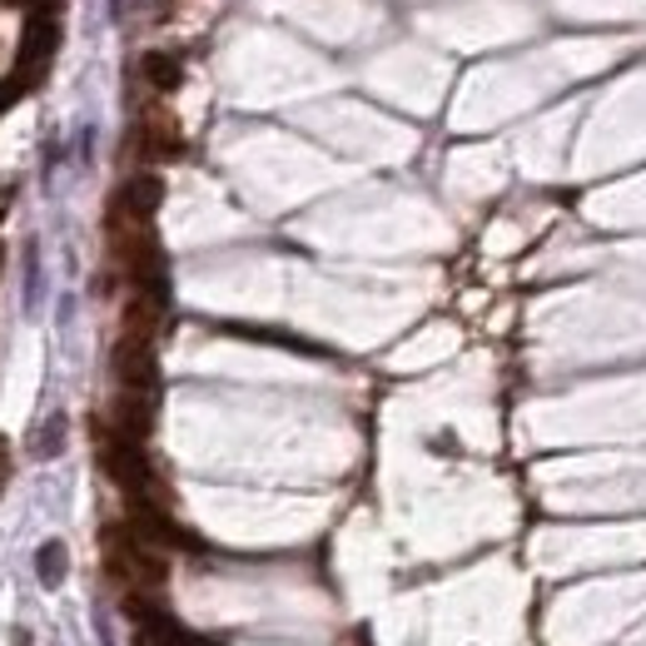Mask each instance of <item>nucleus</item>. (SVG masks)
<instances>
[{
	"mask_svg": "<svg viewBox=\"0 0 646 646\" xmlns=\"http://www.w3.org/2000/svg\"><path fill=\"white\" fill-rule=\"evenodd\" d=\"M105 567L135 592L165 587V557L135 528H105Z\"/></svg>",
	"mask_w": 646,
	"mask_h": 646,
	"instance_id": "nucleus-1",
	"label": "nucleus"
},
{
	"mask_svg": "<svg viewBox=\"0 0 646 646\" xmlns=\"http://www.w3.org/2000/svg\"><path fill=\"white\" fill-rule=\"evenodd\" d=\"M100 468H105L129 497H144L154 487V468L140 453V443H135V438H119L115 428L100 438Z\"/></svg>",
	"mask_w": 646,
	"mask_h": 646,
	"instance_id": "nucleus-2",
	"label": "nucleus"
},
{
	"mask_svg": "<svg viewBox=\"0 0 646 646\" xmlns=\"http://www.w3.org/2000/svg\"><path fill=\"white\" fill-rule=\"evenodd\" d=\"M55 46H60V25L50 21V11H30L21 50H15V75H25L30 85H40L46 80V71H50V60H55Z\"/></svg>",
	"mask_w": 646,
	"mask_h": 646,
	"instance_id": "nucleus-3",
	"label": "nucleus"
},
{
	"mask_svg": "<svg viewBox=\"0 0 646 646\" xmlns=\"http://www.w3.org/2000/svg\"><path fill=\"white\" fill-rule=\"evenodd\" d=\"M115 378L129 393H154V378H160V368H154V339L125 333L115 343Z\"/></svg>",
	"mask_w": 646,
	"mask_h": 646,
	"instance_id": "nucleus-4",
	"label": "nucleus"
},
{
	"mask_svg": "<svg viewBox=\"0 0 646 646\" xmlns=\"http://www.w3.org/2000/svg\"><path fill=\"white\" fill-rule=\"evenodd\" d=\"M129 528L140 532L144 542H154V547H194V537L179 528L165 507H154L150 497H129Z\"/></svg>",
	"mask_w": 646,
	"mask_h": 646,
	"instance_id": "nucleus-5",
	"label": "nucleus"
},
{
	"mask_svg": "<svg viewBox=\"0 0 646 646\" xmlns=\"http://www.w3.org/2000/svg\"><path fill=\"white\" fill-rule=\"evenodd\" d=\"M129 617H135V626H140V646H219V642H210V636L185 632L175 617L144 607V601H129Z\"/></svg>",
	"mask_w": 646,
	"mask_h": 646,
	"instance_id": "nucleus-6",
	"label": "nucleus"
},
{
	"mask_svg": "<svg viewBox=\"0 0 646 646\" xmlns=\"http://www.w3.org/2000/svg\"><path fill=\"white\" fill-rule=\"evenodd\" d=\"M150 423H154V393H129V388H119V398H115V433L144 443Z\"/></svg>",
	"mask_w": 646,
	"mask_h": 646,
	"instance_id": "nucleus-7",
	"label": "nucleus"
},
{
	"mask_svg": "<svg viewBox=\"0 0 646 646\" xmlns=\"http://www.w3.org/2000/svg\"><path fill=\"white\" fill-rule=\"evenodd\" d=\"M160 200H165V185H160L154 175H135V179L119 185V194H115L110 210H125V214H135V219H150V214L160 210Z\"/></svg>",
	"mask_w": 646,
	"mask_h": 646,
	"instance_id": "nucleus-8",
	"label": "nucleus"
},
{
	"mask_svg": "<svg viewBox=\"0 0 646 646\" xmlns=\"http://www.w3.org/2000/svg\"><path fill=\"white\" fill-rule=\"evenodd\" d=\"M140 71H144V80H150L154 90H165V94H169V90H179V80H185L179 60H175V55H160V50L140 60Z\"/></svg>",
	"mask_w": 646,
	"mask_h": 646,
	"instance_id": "nucleus-9",
	"label": "nucleus"
},
{
	"mask_svg": "<svg viewBox=\"0 0 646 646\" xmlns=\"http://www.w3.org/2000/svg\"><path fill=\"white\" fill-rule=\"evenodd\" d=\"M36 572L46 587H60L65 582V572H71V553H65V542H46L36 553Z\"/></svg>",
	"mask_w": 646,
	"mask_h": 646,
	"instance_id": "nucleus-10",
	"label": "nucleus"
},
{
	"mask_svg": "<svg viewBox=\"0 0 646 646\" xmlns=\"http://www.w3.org/2000/svg\"><path fill=\"white\" fill-rule=\"evenodd\" d=\"M140 150L150 154V160H175V154H179V135L169 125H154V119H150V125L140 129Z\"/></svg>",
	"mask_w": 646,
	"mask_h": 646,
	"instance_id": "nucleus-11",
	"label": "nucleus"
},
{
	"mask_svg": "<svg viewBox=\"0 0 646 646\" xmlns=\"http://www.w3.org/2000/svg\"><path fill=\"white\" fill-rule=\"evenodd\" d=\"M30 90H36V85H30V80H25V75H5V80H0V115H5V110H11V105H21V100H25V94H30Z\"/></svg>",
	"mask_w": 646,
	"mask_h": 646,
	"instance_id": "nucleus-12",
	"label": "nucleus"
},
{
	"mask_svg": "<svg viewBox=\"0 0 646 646\" xmlns=\"http://www.w3.org/2000/svg\"><path fill=\"white\" fill-rule=\"evenodd\" d=\"M60 428H65V423H60V418H55V423H46V438H40V453H50V447H60Z\"/></svg>",
	"mask_w": 646,
	"mask_h": 646,
	"instance_id": "nucleus-13",
	"label": "nucleus"
},
{
	"mask_svg": "<svg viewBox=\"0 0 646 646\" xmlns=\"http://www.w3.org/2000/svg\"><path fill=\"white\" fill-rule=\"evenodd\" d=\"M11 5H21V11H50V0H11Z\"/></svg>",
	"mask_w": 646,
	"mask_h": 646,
	"instance_id": "nucleus-14",
	"label": "nucleus"
}]
</instances>
